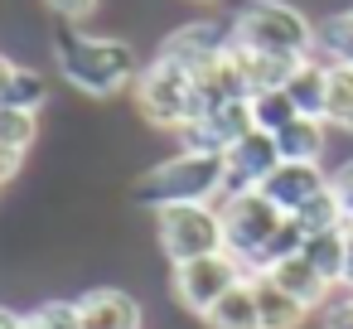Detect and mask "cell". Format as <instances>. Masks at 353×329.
Listing matches in <instances>:
<instances>
[{"label":"cell","instance_id":"24","mask_svg":"<svg viewBox=\"0 0 353 329\" xmlns=\"http://www.w3.org/2000/svg\"><path fill=\"white\" fill-rule=\"evenodd\" d=\"M39 136V112H20V107H0V146L25 155Z\"/></svg>","mask_w":353,"mask_h":329},{"label":"cell","instance_id":"1","mask_svg":"<svg viewBox=\"0 0 353 329\" xmlns=\"http://www.w3.org/2000/svg\"><path fill=\"white\" fill-rule=\"evenodd\" d=\"M228 39L232 49H247V54H276L295 63L314 59V25L285 0H247L228 20Z\"/></svg>","mask_w":353,"mask_h":329},{"label":"cell","instance_id":"12","mask_svg":"<svg viewBox=\"0 0 353 329\" xmlns=\"http://www.w3.org/2000/svg\"><path fill=\"white\" fill-rule=\"evenodd\" d=\"M78 319L83 329H141V300L117 286H97L78 300Z\"/></svg>","mask_w":353,"mask_h":329},{"label":"cell","instance_id":"2","mask_svg":"<svg viewBox=\"0 0 353 329\" xmlns=\"http://www.w3.org/2000/svg\"><path fill=\"white\" fill-rule=\"evenodd\" d=\"M59 73L88 92V97H117L121 88H131L136 73V49L121 39H97V34H59Z\"/></svg>","mask_w":353,"mask_h":329},{"label":"cell","instance_id":"4","mask_svg":"<svg viewBox=\"0 0 353 329\" xmlns=\"http://www.w3.org/2000/svg\"><path fill=\"white\" fill-rule=\"evenodd\" d=\"M218 218H223V252H228V257H237L247 276L261 266L266 242H271V237H276V228L285 223V213H281L261 189L223 194V199H218Z\"/></svg>","mask_w":353,"mask_h":329},{"label":"cell","instance_id":"13","mask_svg":"<svg viewBox=\"0 0 353 329\" xmlns=\"http://www.w3.org/2000/svg\"><path fill=\"white\" fill-rule=\"evenodd\" d=\"M266 276H271L285 295H295L305 310H324V305H329V295H334V286H329V281H324L305 257H285V261H276Z\"/></svg>","mask_w":353,"mask_h":329},{"label":"cell","instance_id":"14","mask_svg":"<svg viewBox=\"0 0 353 329\" xmlns=\"http://www.w3.org/2000/svg\"><path fill=\"white\" fill-rule=\"evenodd\" d=\"M252 290H256V315H261V329H300L305 319H310V310L295 300V295H285L266 271H256L252 276Z\"/></svg>","mask_w":353,"mask_h":329},{"label":"cell","instance_id":"19","mask_svg":"<svg viewBox=\"0 0 353 329\" xmlns=\"http://www.w3.org/2000/svg\"><path fill=\"white\" fill-rule=\"evenodd\" d=\"M44 102H49V83H44V73H34V68L15 63V68H10V78L0 83V107H20V112H39Z\"/></svg>","mask_w":353,"mask_h":329},{"label":"cell","instance_id":"22","mask_svg":"<svg viewBox=\"0 0 353 329\" xmlns=\"http://www.w3.org/2000/svg\"><path fill=\"white\" fill-rule=\"evenodd\" d=\"M324 126H334V131H353V68H348V63H329Z\"/></svg>","mask_w":353,"mask_h":329},{"label":"cell","instance_id":"10","mask_svg":"<svg viewBox=\"0 0 353 329\" xmlns=\"http://www.w3.org/2000/svg\"><path fill=\"white\" fill-rule=\"evenodd\" d=\"M228 44H232V39H228V25H218V20H194V25H179V30L160 44V54H155V59H165V63H174V68L194 73L199 63L218 59Z\"/></svg>","mask_w":353,"mask_h":329},{"label":"cell","instance_id":"23","mask_svg":"<svg viewBox=\"0 0 353 329\" xmlns=\"http://www.w3.org/2000/svg\"><path fill=\"white\" fill-rule=\"evenodd\" d=\"M295 117H300V112H295V102H290V92H285V88L252 92V126H256V131H266V136H281V131H285Z\"/></svg>","mask_w":353,"mask_h":329},{"label":"cell","instance_id":"15","mask_svg":"<svg viewBox=\"0 0 353 329\" xmlns=\"http://www.w3.org/2000/svg\"><path fill=\"white\" fill-rule=\"evenodd\" d=\"M324 146H329V126L319 117H295L281 136H276V150L281 160L290 165H319L324 160Z\"/></svg>","mask_w":353,"mask_h":329},{"label":"cell","instance_id":"25","mask_svg":"<svg viewBox=\"0 0 353 329\" xmlns=\"http://www.w3.org/2000/svg\"><path fill=\"white\" fill-rule=\"evenodd\" d=\"M295 223L305 228V237H314V232H329V228H343V208H339V199L324 189V194H314L300 213H295Z\"/></svg>","mask_w":353,"mask_h":329},{"label":"cell","instance_id":"30","mask_svg":"<svg viewBox=\"0 0 353 329\" xmlns=\"http://www.w3.org/2000/svg\"><path fill=\"white\" fill-rule=\"evenodd\" d=\"M44 6H49L59 20H88L97 0H44Z\"/></svg>","mask_w":353,"mask_h":329},{"label":"cell","instance_id":"26","mask_svg":"<svg viewBox=\"0 0 353 329\" xmlns=\"http://www.w3.org/2000/svg\"><path fill=\"white\" fill-rule=\"evenodd\" d=\"M300 247H305V228L295 223V218H285L281 228H276V237L266 242V252H261V266L256 271H271L276 261H285V257H300ZM252 271V276H256Z\"/></svg>","mask_w":353,"mask_h":329},{"label":"cell","instance_id":"21","mask_svg":"<svg viewBox=\"0 0 353 329\" xmlns=\"http://www.w3.org/2000/svg\"><path fill=\"white\" fill-rule=\"evenodd\" d=\"M237 59H242V73H247V88H252V92L285 88V83H290V73L300 68L295 59H276V54H247V49H237Z\"/></svg>","mask_w":353,"mask_h":329},{"label":"cell","instance_id":"5","mask_svg":"<svg viewBox=\"0 0 353 329\" xmlns=\"http://www.w3.org/2000/svg\"><path fill=\"white\" fill-rule=\"evenodd\" d=\"M155 242H160V252L174 266L223 252L218 203H170V208H155Z\"/></svg>","mask_w":353,"mask_h":329},{"label":"cell","instance_id":"32","mask_svg":"<svg viewBox=\"0 0 353 329\" xmlns=\"http://www.w3.org/2000/svg\"><path fill=\"white\" fill-rule=\"evenodd\" d=\"M343 252H348V266H343V290H353V218L343 223Z\"/></svg>","mask_w":353,"mask_h":329},{"label":"cell","instance_id":"27","mask_svg":"<svg viewBox=\"0 0 353 329\" xmlns=\"http://www.w3.org/2000/svg\"><path fill=\"white\" fill-rule=\"evenodd\" d=\"M25 329H83L78 300H44L39 310L25 315Z\"/></svg>","mask_w":353,"mask_h":329},{"label":"cell","instance_id":"6","mask_svg":"<svg viewBox=\"0 0 353 329\" xmlns=\"http://www.w3.org/2000/svg\"><path fill=\"white\" fill-rule=\"evenodd\" d=\"M136 112L160 131H184L194 121V83H189V73L165 63V59H155L136 78Z\"/></svg>","mask_w":353,"mask_h":329},{"label":"cell","instance_id":"3","mask_svg":"<svg viewBox=\"0 0 353 329\" xmlns=\"http://www.w3.org/2000/svg\"><path fill=\"white\" fill-rule=\"evenodd\" d=\"M223 155H203V150H179L170 160H160L155 170L141 175L136 199L150 208H170V203H218L223 199Z\"/></svg>","mask_w":353,"mask_h":329},{"label":"cell","instance_id":"29","mask_svg":"<svg viewBox=\"0 0 353 329\" xmlns=\"http://www.w3.org/2000/svg\"><path fill=\"white\" fill-rule=\"evenodd\" d=\"M329 194L339 199V208H343V223L353 218V160H343L334 175H329Z\"/></svg>","mask_w":353,"mask_h":329},{"label":"cell","instance_id":"28","mask_svg":"<svg viewBox=\"0 0 353 329\" xmlns=\"http://www.w3.org/2000/svg\"><path fill=\"white\" fill-rule=\"evenodd\" d=\"M319 329H353V290H343V295H334V300L324 305Z\"/></svg>","mask_w":353,"mask_h":329},{"label":"cell","instance_id":"11","mask_svg":"<svg viewBox=\"0 0 353 329\" xmlns=\"http://www.w3.org/2000/svg\"><path fill=\"white\" fill-rule=\"evenodd\" d=\"M329 189V175L319 170V165H290V160H281L276 170H271V179L261 184V194L285 213V218H295L314 194H324Z\"/></svg>","mask_w":353,"mask_h":329},{"label":"cell","instance_id":"8","mask_svg":"<svg viewBox=\"0 0 353 329\" xmlns=\"http://www.w3.org/2000/svg\"><path fill=\"white\" fill-rule=\"evenodd\" d=\"M281 165V150H276V136L266 131H247L228 155H223V194H247V189H261L271 179V170Z\"/></svg>","mask_w":353,"mask_h":329},{"label":"cell","instance_id":"31","mask_svg":"<svg viewBox=\"0 0 353 329\" xmlns=\"http://www.w3.org/2000/svg\"><path fill=\"white\" fill-rule=\"evenodd\" d=\"M20 160H25V155H15V150H6V146H0V184L20 175Z\"/></svg>","mask_w":353,"mask_h":329},{"label":"cell","instance_id":"7","mask_svg":"<svg viewBox=\"0 0 353 329\" xmlns=\"http://www.w3.org/2000/svg\"><path fill=\"white\" fill-rule=\"evenodd\" d=\"M247 281V271H242V261L237 257H228V252H213V257H199V261H184V266H174V300L189 310V315H208L232 286H242Z\"/></svg>","mask_w":353,"mask_h":329},{"label":"cell","instance_id":"20","mask_svg":"<svg viewBox=\"0 0 353 329\" xmlns=\"http://www.w3.org/2000/svg\"><path fill=\"white\" fill-rule=\"evenodd\" d=\"M314 54L324 63H348L353 68V10L329 15L324 25H314Z\"/></svg>","mask_w":353,"mask_h":329},{"label":"cell","instance_id":"16","mask_svg":"<svg viewBox=\"0 0 353 329\" xmlns=\"http://www.w3.org/2000/svg\"><path fill=\"white\" fill-rule=\"evenodd\" d=\"M285 92H290V102H295V112H300V117H319V121H324V97H329V63H324L319 54H314V59H305V63L290 73Z\"/></svg>","mask_w":353,"mask_h":329},{"label":"cell","instance_id":"33","mask_svg":"<svg viewBox=\"0 0 353 329\" xmlns=\"http://www.w3.org/2000/svg\"><path fill=\"white\" fill-rule=\"evenodd\" d=\"M0 329H25V315H15V310L0 305Z\"/></svg>","mask_w":353,"mask_h":329},{"label":"cell","instance_id":"34","mask_svg":"<svg viewBox=\"0 0 353 329\" xmlns=\"http://www.w3.org/2000/svg\"><path fill=\"white\" fill-rule=\"evenodd\" d=\"M10 68H15V63H10L6 54H0V83H6V78H10Z\"/></svg>","mask_w":353,"mask_h":329},{"label":"cell","instance_id":"17","mask_svg":"<svg viewBox=\"0 0 353 329\" xmlns=\"http://www.w3.org/2000/svg\"><path fill=\"white\" fill-rule=\"evenodd\" d=\"M208 329H261V315H256V290H252V276L242 286H232L208 315H203Z\"/></svg>","mask_w":353,"mask_h":329},{"label":"cell","instance_id":"18","mask_svg":"<svg viewBox=\"0 0 353 329\" xmlns=\"http://www.w3.org/2000/svg\"><path fill=\"white\" fill-rule=\"evenodd\" d=\"M300 257L339 290L343 286V266H348V252H343V228H329V232H314V237H305V247H300Z\"/></svg>","mask_w":353,"mask_h":329},{"label":"cell","instance_id":"9","mask_svg":"<svg viewBox=\"0 0 353 329\" xmlns=\"http://www.w3.org/2000/svg\"><path fill=\"white\" fill-rule=\"evenodd\" d=\"M247 131H256V126H252V102H228V107H218V112H208V117L189 121V126L179 131V141H184V150L228 155Z\"/></svg>","mask_w":353,"mask_h":329}]
</instances>
